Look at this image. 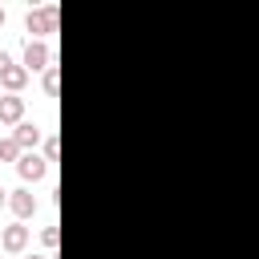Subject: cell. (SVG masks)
Here are the masks:
<instances>
[{"mask_svg": "<svg viewBox=\"0 0 259 259\" xmlns=\"http://www.w3.org/2000/svg\"><path fill=\"white\" fill-rule=\"evenodd\" d=\"M57 16H61V8H57V4H40V8H32V12L24 16V28L32 32L28 40H40V36L57 32Z\"/></svg>", "mask_w": 259, "mask_h": 259, "instance_id": "obj_1", "label": "cell"}, {"mask_svg": "<svg viewBox=\"0 0 259 259\" xmlns=\"http://www.w3.org/2000/svg\"><path fill=\"white\" fill-rule=\"evenodd\" d=\"M24 69H28V73L53 69V53H49L45 40H28V45H24Z\"/></svg>", "mask_w": 259, "mask_h": 259, "instance_id": "obj_2", "label": "cell"}, {"mask_svg": "<svg viewBox=\"0 0 259 259\" xmlns=\"http://www.w3.org/2000/svg\"><path fill=\"white\" fill-rule=\"evenodd\" d=\"M16 174H20L24 182H40V178L49 174V162H45L40 154H20V162H16Z\"/></svg>", "mask_w": 259, "mask_h": 259, "instance_id": "obj_3", "label": "cell"}, {"mask_svg": "<svg viewBox=\"0 0 259 259\" xmlns=\"http://www.w3.org/2000/svg\"><path fill=\"white\" fill-rule=\"evenodd\" d=\"M24 247H28V227L12 223V227H4V231H0V251H8V255H20Z\"/></svg>", "mask_w": 259, "mask_h": 259, "instance_id": "obj_4", "label": "cell"}, {"mask_svg": "<svg viewBox=\"0 0 259 259\" xmlns=\"http://www.w3.org/2000/svg\"><path fill=\"white\" fill-rule=\"evenodd\" d=\"M0 121L4 125H20L24 121V97L20 93H0Z\"/></svg>", "mask_w": 259, "mask_h": 259, "instance_id": "obj_5", "label": "cell"}, {"mask_svg": "<svg viewBox=\"0 0 259 259\" xmlns=\"http://www.w3.org/2000/svg\"><path fill=\"white\" fill-rule=\"evenodd\" d=\"M12 142H16L24 154H36V146H40V125H32V121H20V125L12 130Z\"/></svg>", "mask_w": 259, "mask_h": 259, "instance_id": "obj_6", "label": "cell"}, {"mask_svg": "<svg viewBox=\"0 0 259 259\" xmlns=\"http://www.w3.org/2000/svg\"><path fill=\"white\" fill-rule=\"evenodd\" d=\"M8 206H12V214H16V219H28V214L36 210V194L20 186V190H12V194H8Z\"/></svg>", "mask_w": 259, "mask_h": 259, "instance_id": "obj_7", "label": "cell"}, {"mask_svg": "<svg viewBox=\"0 0 259 259\" xmlns=\"http://www.w3.org/2000/svg\"><path fill=\"white\" fill-rule=\"evenodd\" d=\"M24 81H28V69H24V65H12V69H4V73H0V85H4L8 93H20V89H24Z\"/></svg>", "mask_w": 259, "mask_h": 259, "instance_id": "obj_8", "label": "cell"}, {"mask_svg": "<svg viewBox=\"0 0 259 259\" xmlns=\"http://www.w3.org/2000/svg\"><path fill=\"white\" fill-rule=\"evenodd\" d=\"M0 162H20V146L12 138H0Z\"/></svg>", "mask_w": 259, "mask_h": 259, "instance_id": "obj_9", "label": "cell"}, {"mask_svg": "<svg viewBox=\"0 0 259 259\" xmlns=\"http://www.w3.org/2000/svg\"><path fill=\"white\" fill-rule=\"evenodd\" d=\"M57 89H61V73H57V65H53V69H45V93L57 97Z\"/></svg>", "mask_w": 259, "mask_h": 259, "instance_id": "obj_10", "label": "cell"}, {"mask_svg": "<svg viewBox=\"0 0 259 259\" xmlns=\"http://www.w3.org/2000/svg\"><path fill=\"white\" fill-rule=\"evenodd\" d=\"M57 158H61V142L49 138V142H45V162H57Z\"/></svg>", "mask_w": 259, "mask_h": 259, "instance_id": "obj_11", "label": "cell"}, {"mask_svg": "<svg viewBox=\"0 0 259 259\" xmlns=\"http://www.w3.org/2000/svg\"><path fill=\"white\" fill-rule=\"evenodd\" d=\"M40 239H45V247H49V251H57V243H61V231H57V227H45V235H40Z\"/></svg>", "mask_w": 259, "mask_h": 259, "instance_id": "obj_12", "label": "cell"}, {"mask_svg": "<svg viewBox=\"0 0 259 259\" xmlns=\"http://www.w3.org/2000/svg\"><path fill=\"white\" fill-rule=\"evenodd\" d=\"M12 65H16V61H12V53H4V49H0V73H4V69H12Z\"/></svg>", "mask_w": 259, "mask_h": 259, "instance_id": "obj_13", "label": "cell"}, {"mask_svg": "<svg viewBox=\"0 0 259 259\" xmlns=\"http://www.w3.org/2000/svg\"><path fill=\"white\" fill-rule=\"evenodd\" d=\"M4 202H8V190H4V186H0V206H4Z\"/></svg>", "mask_w": 259, "mask_h": 259, "instance_id": "obj_14", "label": "cell"}, {"mask_svg": "<svg viewBox=\"0 0 259 259\" xmlns=\"http://www.w3.org/2000/svg\"><path fill=\"white\" fill-rule=\"evenodd\" d=\"M24 259H49V255H24Z\"/></svg>", "mask_w": 259, "mask_h": 259, "instance_id": "obj_15", "label": "cell"}, {"mask_svg": "<svg viewBox=\"0 0 259 259\" xmlns=\"http://www.w3.org/2000/svg\"><path fill=\"white\" fill-rule=\"evenodd\" d=\"M0 28H4V8H0Z\"/></svg>", "mask_w": 259, "mask_h": 259, "instance_id": "obj_16", "label": "cell"}]
</instances>
